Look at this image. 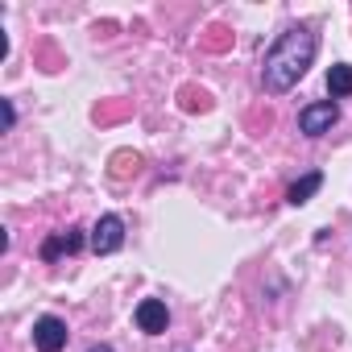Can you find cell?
<instances>
[{
    "mask_svg": "<svg viewBox=\"0 0 352 352\" xmlns=\"http://www.w3.org/2000/svg\"><path fill=\"white\" fill-rule=\"evenodd\" d=\"M336 120H340V108H336L331 100H323V104H307V108L298 112V129H302L307 137H323V133H331Z\"/></svg>",
    "mask_w": 352,
    "mask_h": 352,
    "instance_id": "7a4b0ae2",
    "label": "cell"
},
{
    "mask_svg": "<svg viewBox=\"0 0 352 352\" xmlns=\"http://www.w3.org/2000/svg\"><path fill=\"white\" fill-rule=\"evenodd\" d=\"M137 166H141L137 153H116V157H112V174H116V179H129V174H137Z\"/></svg>",
    "mask_w": 352,
    "mask_h": 352,
    "instance_id": "9c48e42d",
    "label": "cell"
},
{
    "mask_svg": "<svg viewBox=\"0 0 352 352\" xmlns=\"http://www.w3.org/2000/svg\"><path fill=\"white\" fill-rule=\"evenodd\" d=\"M315 50H319V38H315L311 30H286V34L270 46V54H265V67H261L265 91H270V96L290 91V87L307 75V67L315 63Z\"/></svg>",
    "mask_w": 352,
    "mask_h": 352,
    "instance_id": "6da1fadb",
    "label": "cell"
},
{
    "mask_svg": "<svg viewBox=\"0 0 352 352\" xmlns=\"http://www.w3.org/2000/svg\"><path fill=\"white\" fill-rule=\"evenodd\" d=\"M327 91L331 96H352V67L348 63H336L327 71Z\"/></svg>",
    "mask_w": 352,
    "mask_h": 352,
    "instance_id": "ba28073f",
    "label": "cell"
},
{
    "mask_svg": "<svg viewBox=\"0 0 352 352\" xmlns=\"http://www.w3.org/2000/svg\"><path fill=\"white\" fill-rule=\"evenodd\" d=\"M166 323H170V315H166V302H162V298H145V302L137 307V327H141L145 336H162Z\"/></svg>",
    "mask_w": 352,
    "mask_h": 352,
    "instance_id": "5b68a950",
    "label": "cell"
},
{
    "mask_svg": "<svg viewBox=\"0 0 352 352\" xmlns=\"http://www.w3.org/2000/svg\"><path fill=\"white\" fill-rule=\"evenodd\" d=\"M91 352H112V348H108V344H96V348H91Z\"/></svg>",
    "mask_w": 352,
    "mask_h": 352,
    "instance_id": "7c38bea8",
    "label": "cell"
},
{
    "mask_svg": "<svg viewBox=\"0 0 352 352\" xmlns=\"http://www.w3.org/2000/svg\"><path fill=\"white\" fill-rule=\"evenodd\" d=\"M183 108H187V112H195V108L204 112V108H208V96L195 91V87H183Z\"/></svg>",
    "mask_w": 352,
    "mask_h": 352,
    "instance_id": "30bf717a",
    "label": "cell"
},
{
    "mask_svg": "<svg viewBox=\"0 0 352 352\" xmlns=\"http://www.w3.org/2000/svg\"><path fill=\"white\" fill-rule=\"evenodd\" d=\"M13 120H17V112H13V104L5 100V129H13Z\"/></svg>",
    "mask_w": 352,
    "mask_h": 352,
    "instance_id": "8fae6325",
    "label": "cell"
},
{
    "mask_svg": "<svg viewBox=\"0 0 352 352\" xmlns=\"http://www.w3.org/2000/svg\"><path fill=\"white\" fill-rule=\"evenodd\" d=\"M79 245H83V232H79V228H67V232H58V236H50V241L42 245V257L54 261V257H63V253H75Z\"/></svg>",
    "mask_w": 352,
    "mask_h": 352,
    "instance_id": "8992f818",
    "label": "cell"
},
{
    "mask_svg": "<svg viewBox=\"0 0 352 352\" xmlns=\"http://www.w3.org/2000/svg\"><path fill=\"white\" fill-rule=\"evenodd\" d=\"M124 245V224L120 216H100V224L91 228V249L96 253H116Z\"/></svg>",
    "mask_w": 352,
    "mask_h": 352,
    "instance_id": "277c9868",
    "label": "cell"
},
{
    "mask_svg": "<svg viewBox=\"0 0 352 352\" xmlns=\"http://www.w3.org/2000/svg\"><path fill=\"white\" fill-rule=\"evenodd\" d=\"M34 344H38V352H63L67 348V323L54 315H42L34 323Z\"/></svg>",
    "mask_w": 352,
    "mask_h": 352,
    "instance_id": "3957f363",
    "label": "cell"
},
{
    "mask_svg": "<svg viewBox=\"0 0 352 352\" xmlns=\"http://www.w3.org/2000/svg\"><path fill=\"white\" fill-rule=\"evenodd\" d=\"M319 187H323V174H319V170H311V174H302V179H298V183H294V187L286 191V199H290V204L298 208V204H307V199H311V195H315Z\"/></svg>",
    "mask_w": 352,
    "mask_h": 352,
    "instance_id": "52a82bcc",
    "label": "cell"
}]
</instances>
